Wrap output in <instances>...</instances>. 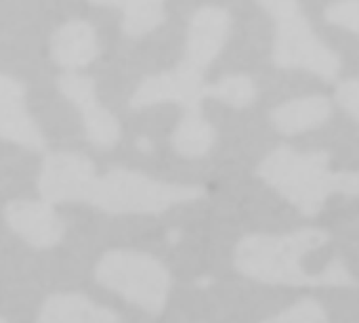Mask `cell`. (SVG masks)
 <instances>
[{
    "mask_svg": "<svg viewBox=\"0 0 359 323\" xmlns=\"http://www.w3.org/2000/svg\"><path fill=\"white\" fill-rule=\"evenodd\" d=\"M42 202L88 204L107 214H162L172 206L204 198L196 185L158 181L143 172L111 168L101 177L95 164L76 151H53L44 158L38 174Z\"/></svg>",
    "mask_w": 359,
    "mask_h": 323,
    "instance_id": "obj_1",
    "label": "cell"
},
{
    "mask_svg": "<svg viewBox=\"0 0 359 323\" xmlns=\"http://www.w3.org/2000/svg\"><path fill=\"white\" fill-rule=\"evenodd\" d=\"M328 242L330 233L324 229H299L282 235H246L236 248V267L242 275L269 286H355V277L341 261H332L320 273H311L303 267V259Z\"/></svg>",
    "mask_w": 359,
    "mask_h": 323,
    "instance_id": "obj_2",
    "label": "cell"
},
{
    "mask_svg": "<svg viewBox=\"0 0 359 323\" xmlns=\"http://www.w3.org/2000/svg\"><path fill=\"white\" fill-rule=\"evenodd\" d=\"M259 177L303 214L316 217L334 193L359 198V172L330 170L326 151H297L280 145L259 164Z\"/></svg>",
    "mask_w": 359,
    "mask_h": 323,
    "instance_id": "obj_3",
    "label": "cell"
},
{
    "mask_svg": "<svg viewBox=\"0 0 359 323\" xmlns=\"http://www.w3.org/2000/svg\"><path fill=\"white\" fill-rule=\"evenodd\" d=\"M97 282L145 313L160 315L170 294V273L154 256L137 250H109L95 267Z\"/></svg>",
    "mask_w": 359,
    "mask_h": 323,
    "instance_id": "obj_4",
    "label": "cell"
},
{
    "mask_svg": "<svg viewBox=\"0 0 359 323\" xmlns=\"http://www.w3.org/2000/svg\"><path fill=\"white\" fill-rule=\"evenodd\" d=\"M261 6L269 11L276 23L273 61L278 67H301L326 80L341 71L339 55L316 36L299 2L271 0L261 2Z\"/></svg>",
    "mask_w": 359,
    "mask_h": 323,
    "instance_id": "obj_5",
    "label": "cell"
},
{
    "mask_svg": "<svg viewBox=\"0 0 359 323\" xmlns=\"http://www.w3.org/2000/svg\"><path fill=\"white\" fill-rule=\"evenodd\" d=\"M204 92H206L204 71L179 63L168 71L147 76L133 92L130 107L143 109L158 103H177L185 107V111H189V109H200L202 101L206 99Z\"/></svg>",
    "mask_w": 359,
    "mask_h": 323,
    "instance_id": "obj_6",
    "label": "cell"
},
{
    "mask_svg": "<svg viewBox=\"0 0 359 323\" xmlns=\"http://www.w3.org/2000/svg\"><path fill=\"white\" fill-rule=\"evenodd\" d=\"M57 86H59L61 95L67 101H72L74 107L78 109L86 139L93 145L114 147L120 141V137H122L120 122L107 107H103L99 103L93 78L76 74V71H65L63 76H59Z\"/></svg>",
    "mask_w": 359,
    "mask_h": 323,
    "instance_id": "obj_7",
    "label": "cell"
},
{
    "mask_svg": "<svg viewBox=\"0 0 359 323\" xmlns=\"http://www.w3.org/2000/svg\"><path fill=\"white\" fill-rule=\"evenodd\" d=\"M231 27V15L223 6H202L198 8L187 27L185 57L181 63L204 71L223 50Z\"/></svg>",
    "mask_w": 359,
    "mask_h": 323,
    "instance_id": "obj_8",
    "label": "cell"
},
{
    "mask_svg": "<svg viewBox=\"0 0 359 323\" xmlns=\"http://www.w3.org/2000/svg\"><path fill=\"white\" fill-rule=\"evenodd\" d=\"M6 225L34 248H53L61 242L65 225L55 206L34 200H13L4 208Z\"/></svg>",
    "mask_w": 359,
    "mask_h": 323,
    "instance_id": "obj_9",
    "label": "cell"
},
{
    "mask_svg": "<svg viewBox=\"0 0 359 323\" xmlns=\"http://www.w3.org/2000/svg\"><path fill=\"white\" fill-rule=\"evenodd\" d=\"M0 139L42 151L46 139L27 111L25 86L13 76L0 74Z\"/></svg>",
    "mask_w": 359,
    "mask_h": 323,
    "instance_id": "obj_10",
    "label": "cell"
},
{
    "mask_svg": "<svg viewBox=\"0 0 359 323\" xmlns=\"http://www.w3.org/2000/svg\"><path fill=\"white\" fill-rule=\"evenodd\" d=\"M99 53L97 32L84 19H72L59 25L50 38L53 59L67 71L88 65Z\"/></svg>",
    "mask_w": 359,
    "mask_h": 323,
    "instance_id": "obj_11",
    "label": "cell"
},
{
    "mask_svg": "<svg viewBox=\"0 0 359 323\" xmlns=\"http://www.w3.org/2000/svg\"><path fill=\"white\" fill-rule=\"evenodd\" d=\"M36 323H120V315L84 294H53L44 301Z\"/></svg>",
    "mask_w": 359,
    "mask_h": 323,
    "instance_id": "obj_12",
    "label": "cell"
},
{
    "mask_svg": "<svg viewBox=\"0 0 359 323\" xmlns=\"http://www.w3.org/2000/svg\"><path fill=\"white\" fill-rule=\"evenodd\" d=\"M332 114V103L324 95H309L290 99L271 111V122L282 135H297L311 130L328 122Z\"/></svg>",
    "mask_w": 359,
    "mask_h": 323,
    "instance_id": "obj_13",
    "label": "cell"
},
{
    "mask_svg": "<svg viewBox=\"0 0 359 323\" xmlns=\"http://www.w3.org/2000/svg\"><path fill=\"white\" fill-rule=\"evenodd\" d=\"M172 147L179 156L185 158H202L215 145V128L202 116L200 109H189L183 114L181 122L172 130Z\"/></svg>",
    "mask_w": 359,
    "mask_h": 323,
    "instance_id": "obj_14",
    "label": "cell"
},
{
    "mask_svg": "<svg viewBox=\"0 0 359 323\" xmlns=\"http://www.w3.org/2000/svg\"><path fill=\"white\" fill-rule=\"evenodd\" d=\"M122 6V32L130 38L154 32L166 17L162 2H126Z\"/></svg>",
    "mask_w": 359,
    "mask_h": 323,
    "instance_id": "obj_15",
    "label": "cell"
},
{
    "mask_svg": "<svg viewBox=\"0 0 359 323\" xmlns=\"http://www.w3.org/2000/svg\"><path fill=\"white\" fill-rule=\"evenodd\" d=\"M206 97L219 99L227 105L233 107H246L255 101L257 97V86L250 76L246 74H236V76H225L212 84H206Z\"/></svg>",
    "mask_w": 359,
    "mask_h": 323,
    "instance_id": "obj_16",
    "label": "cell"
},
{
    "mask_svg": "<svg viewBox=\"0 0 359 323\" xmlns=\"http://www.w3.org/2000/svg\"><path fill=\"white\" fill-rule=\"evenodd\" d=\"M261 323H328V313L313 298H303L282 313Z\"/></svg>",
    "mask_w": 359,
    "mask_h": 323,
    "instance_id": "obj_17",
    "label": "cell"
},
{
    "mask_svg": "<svg viewBox=\"0 0 359 323\" xmlns=\"http://www.w3.org/2000/svg\"><path fill=\"white\" fill-rule=\"evenodd\" d=\"M324 17L328 23L347 27L351 32L359 34V0H343V2H332L326 6Z\"/></svg>",
    "mask_w": 359,
    "mask_h": 323,
    "instance_id": "obj_18",
    "label": "cell"
},
{
    "mask_svg": "<svg viewBox=\"0 0 359 323\" xmlns=\"http://www.w3.org/2000/svg\"><path fill=\"white\" fill-rule=\"evenodd\" d=\"M334 99L359 122V78H349V80L339 82Z\"/></svg>",
    "mask_w": 359,
    "mask_h": 323,
    "instance_id": "obj_19",
    "label": "cell"
},
{
    "mask_svg": "<svg viewBox=\"0 0 359 323\" xmlns=\"http://www.w3.org/2000/svg\"><path fill=\"white\" fill-rule=\"evenodd\" d=\"M0 323H6V322H4V319H2V317H0Z\"/></svg>",
    "mask_w": 359,
    "mask_h": 323,
    "instance_id": "obj_20",
    "label": "cell"
}]
</instances>
